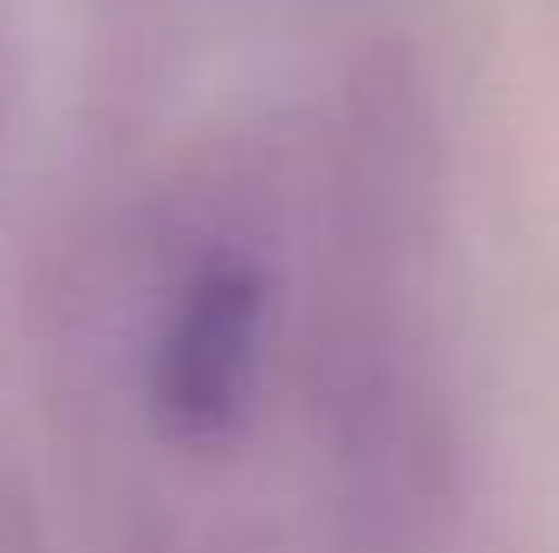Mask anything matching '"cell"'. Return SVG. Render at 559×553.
<instances>
[{"instance_id": "277c9868", "label": "cell", "mask_w": 559, "mask_h": 553, "mask_svg": "<svg viewBox=\"0 0 559 553\" xmlns=\"http://www.w3.org/2000/svg\"><path fill=\"white\" fill-rule=\"evenodd\" d=\"M7 131H13V79H7V46H0V150H7Z\"/></svg>"}, {"instance_id": "3957f363", "label": "cell", "mask_w": 559, "mask_h": 553, "mask_svg": "<svg viewBox=\"0 0 559 553\" xmlns=\"http://www.w3.org/2000/svg\"><path fill=\"white\" fill-rule=\"evenodd\" d=\"M0 553H46L39 548V528H33V508H26V489H20V469L0 443Z\"/></svg>"}, {"instance_id": "7a4b0ae2", "label": "cell", "mask_w": 559, "mask_h": 553, "mask_svg": "<svg viewBox=\"0 0 559 553\" xmlns=\"http://www.w3.org/2000/svg\"><path fill=\"white\" fill-rule=\"evenodd\" d=\"M293 299V163L222 156L176 183L124 268L118 385L131 443L176 475L228 469L286 358Z\"/></svg>"}, {"instance_id": "6da1fadb", "label": "cell", "mask_w": 559, "mask_h": 553, "mask_svg": "<svg viewBox=\"0 0 559 553\" xmlns=\"http://www.w3.org/2000/svg\"><path fill=\"white\" fill-rule=\"evenodd\" d=\"M286 339L325 553H442L462 508L449 169L404 59L358 66L293 163Z\"/></svg>"}]
</instances>
